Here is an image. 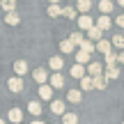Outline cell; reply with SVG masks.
Masks as SVG:
<instances>
[{
    "label": "cell",
    "mask_w": 124,
    "mask_h": 124,
    "mask_svg": "<svg viewBox=\"0 0 124 124\" xmlns=\"http://www.w3.org/2000/svg\"><path fill=\"white\" fill-rule=\"evenodd\" d=\"M76 23H78V30L80 32H90V30H92V28H94V21H92V16H90V14H80V16L78 18H76Z\"/></svg>",
    "instance_id": "cell-1"
},
{
    "label": "cell",
    "mask_w": 124,
    "mask_h": 124,
    "mask_svg": "<svg viewBox=\"0 0 124 124\" xmlns=\"http://www.w3.org/2000/svg\"><path fill=\"white\" fill-rule=\"evenodd\" d=\"M103 69H106V64H101V62H90V64L85 67V71H87L90 78H97V76H101Z\"/></svg>",
    "instance_id": "cell-2"
},
{
    "label": "cell",
    "mask_w": 124,
    "mask_h": 124,
    "mask_svg": "<svg viewBox=\"0 0 124 124\" xmlns=\"http://www.w3.org/2000/svg\"><path fill=\"white\" fill-rule=\"evenodd\" d=\"M32 78H35V80H37L39 85H46L51 76H48V71H46L44 67H39V69H35V71H32Z\"/></svg>",
    "instance_id": "cell-3"
},
{
    "label": "cell",
    "mask_w": 124,
    "mask_h": 124,
    "mask_svg": "<svg viewBox=\"0 0 124 124\" xmlns=\"http://www.w3.org/2000/svg\"><path fill=\"white\" fill-rule=\"evenodd\" d=\"M7 87L12 90L14 94H18V92L23 90V78H18V76H14V78H9V80H7Z\"/></svg>",
    "instance_id": "cell-4"
},
{
    "label": "cell",
    "mask_w": 124,
    "mask_h": 124,
    "mask_svg": "<svg viewBox=\"0 0 124 124\" xmlns=\"http://www.w3.org/2000/svg\"><path fill=\"white\" fill-rule=\"evenodd\" d=\"M7 120L12 124H21L23 122V110H21V108H12V110L7 113Z\"/></svg>",
    "instance_id": "cell-5"
},
{
    "label": "cell",
    "mask_w": 124,
    "mask_h": 124,
    "mask_svg": "<svg viewBox=\"0 0 124 124\" xmlns=\"http://www.w3.org/2000/svg\"><path fill=\"white\" fill-rule=\"evenodd\" d=\"M48 85L53 90H62V87H64V76H62V74H53L48 78Z\"/></svg>",
    "instance_id": "cell-6"
},
{
    "label": "cell",
    "mask_w": 124,
    "mask_h": 124,
    "mask_svg": "<svg viewBox=\"0 0 124 124\" xmlns=\"http://www.w3.org/2000/svg\"><path fill=\"white\" fill-rule=\"evenodd\" d=\"M48 67L53 69V74H60V71H62V67H64V60H62L60 55H53V58L48 60Z\"/></svg>",
    "instance_id": "cell-7"
},
{
    "label": "cell",
    "mask_w": 124,
    "mask_h": 124,
    "mask_svg": "<svg viewBox=\"0 0 124 124\" xmlns=\"http://www.w3.org/2000/svg\"><path fill=\"white\" fill-rule=\"evenodd\" d=\"M94 48H97L101 55H108V53L113 51V44H110L108 39H101V41H97V44H94Z\"/></svg>",
    "instance_id": "cell-8"
},
{
    "label": "cell",
    "mask_w": 124,
    "mask_h": 124,
    "mask_svg": "<svg viewBox=\"0 0 124 124\" xmlns=\"http://www.w3.org/2000/svg\"><path fill=\"white\" fill-rule=\"evenodd\" d=\"M113 9H115L113 0H99V12H101V16H108Z\"/></svg>",
    "instance_id": "cell-9"
},
{
    "label": "cell",
    "mask_w": 124,
    "mask_h": 124,
    "mask_svg": "<svg viewBox=\"0 0 124 124\" xmlns=\"http://www.w3.org/2000/svg\"><path fill=\"white\" fill-rule=\"evenodd\" d=\"M94 25L99 28V30H110V25H113V21H110V16H99L97 21H94Z\"/></svg>",
    "instance_id": "cell-10"
},
{
    "label": "cell",
    "mask_w": 124,
    "mask_h": 124,
    "mask_svg": "<svg viewBox=\"0 0 124 124\" xmlns=\"http://www.w3.org/2000/svg\"><path fill=\"white\" fill-rule=\"evenodd\" d=\"M64 106H67V103L62 101V99H53V101H51V113H55V115H64Z\"/></svg>",
    "instance_id": "cell-11"
},
{
    "label": "cell",
    "mask_w": 124,
    "mask_h": 124,
    "mask_svg": "<svg viewBox=\"0 0 124 124\" xmlns=\"http://www.w3.org/2000/svg\"><path fill=\"white\" fill-rule=\"evenodd\" d=\"M39 97L44 99V101H51V97H53V87H51L48 83H46V85H39Z\"/></svg>",
    "instance_id": "cell-12"
},
{
    "label": "cell",
    "mask_w": 124,
    "mask_h": 124,
    "mask_svg": "<svg viewBox=\"0 0 124 124\" xmlns=\"http://www.w3.org/2000/svg\"><path fill=\"white\" fill-rule=\"evenodd\" d=\"M69 74L74 76V78H78V80H80V78H85V76H87V71H85V67H83V64H74Z\"/></svg>",
    "instance_id": "cell-13"
},
{
    "label": "cell",
    "mask_w": 124,
    "mask_h": 124,
    "mask_svg": "<svg viewBox=\"0 0 124 124\" xmlns=\"http://www.w3.org/2000/svg\"><path fill=\"white\" fill-rule=\"evenodd\" d=\"M80 99H83V92L80 90H69L67 92V101L69 103H80Z\"/></svg>",
    "instance_id": "cell-14"
},
{
    "label": "cell",
    "mask_w": 124,
    "mask_h": 124,
    "mask_svg": "<svg viewBox=\"0 0 124 124\" xmlns=\"http://www.w3.org/2000/svg\"><path fill=\"white\" fill-rule=\"evenodd\" d=\"M14 71H16L18 78H21V76H25V71H28V62H25V60H16V62H14Z\"/></svg>",
    "instance_id": "cell-15"
},
{
    "label": "cell",
    "mask_w": 124,
    "mask_h": 124,
    "mask_svg": "<svg viewBox=\"0 0 124 124\" xmlns=\"http://www.w3.org/2000/svg\"><path fill=\"white\" fill-rule=\"evenodd\" d=\"M92 85H94V90H106L108 87V78L106 76H97V78H92Z\"/></svg>",
    "instance_id": "cell-16"
},
{
    "label": "cell",
    "mask_w": 124,
    "mask_h": 124,
    "mask_svg": "<svg viewBox=\"0 0 124 124\" xmlns=\"http://www.w3.org/2000/svg\"><path fill=\"white\" fill-rule=\"evenodd\" d=\"M90 9H92V0H78V2H76V12L87 14Z\"/></svg>",
    "instance_id": "cell-17"
},
{
    "label": "cell",
    "mask_w": 124,
    "mask_h": 124,
    "mask_svg": "<svg viewBox=\"0 0 124 124\" xmlns=\"http://www.w3.org/2000/svg\"><path fill=\"white\" fill-rule=\"evenodd\" d=\"M103 76H106L108 80H115V78H120V69H117V67H106V69H103Z\"/></svg>",
    "instance_id": "cell-18"
},
{
    "label": "cell",
    "mask_w": 124,
    "mask_h": 124,
    "mask_svg": "<svg viewBox=\"0 0 124 124\" xmlns=\"http://www.w3.org/2000/svg\"><path fill=\"white\" fill-rule=\"evenodd\" d=\"M101 35H103V32H101V30H99V28H97V25H94V28H92V30H90V32H87V39H90V41H92V44H97V41H101Z\"/></svg>",
    "instance_id": "cell-19"
},
{
    "label": "cell",
    "mask_w": 124,
    "mask_h": 124,
    "mask_svg": "<svg viewBox=\"0 0 124 124\" xmlns=\"http://www.w3.org/2000/svg\"><path fill=\"white\" fill-rule=\"evenodd\" d=\"M62 16L69 18V21H74V18H78V14H76V7H71V5H67V7H62Z\"/></svg>",
    "instance_id": "cell-20"
},
{
    "label": "cell",
    "mask_w": 124,
    "mask_h": 124,
    "mask_svg": "<svg viewBox=\"0 0 124 124\" xmlns=\"http://www.w3.org/2000/svg\"><path fill=\"white\" fill-rule=\"evenodd\" d=\"M90 58H92V55L90 53H83V51H76V64H90Z\"/></svg>",
    "instance_id": "cell-21"
},
{
    "label": "cell",
    "mask_w": 124,
    "mask_h": 124,
    "mask_svg": "<svg viewBox=\"0 0 124 124\" xmlns=\"http://www.w3.org/2000/svg\"><path fill=\"white\" fill-rule=\"evenodd\" d=\"M0 7L5 9V14L16 12V0H0Z\"/></svg>",
    "instance_id": "cell-22"
},
{
    "label": "cell",
    "mask_w": 124,
    "mask_h": 124,
    "mask_svg": "<svg viewBox=\"0 0 124 124\" xmlns=\"http://www.w3.org/2000/svg\"><path fill=\"white\" fill-rule=\"evenodd\" d=\"M5 21H7V25H18L21 16H18V12H9V14H5Z\"/></svg>",
    "instance_id": "cell-23"
},
{
    "label": "cell",
    "mask_w": 124,
    "mask_h": 124,
    "mask_svg": "<svg viewBox=\"0 0 124 124\" xmlns=\"http://www.w3.org/2000/svg\"><path fill=\"white\" fill-rule=\"evenodd\" d=\"M69 41H71V44L76 46V48H78V46H80V44H83V41H85V37H83V32H71Z\"/></svg>",
    "instance_id": "cell-24"
},
{
    "label": "cell",
    "mask_w": 124,
    "mask_h": 124,
    "mask_svg": "<svg viewBox=\"0 0 124 124\" xmlns=\"http://www.w3.org/2000/svg\"><path fill=\"white\" fill-rule=\"evenodd\" d=\"M90 90H94V85H92V78H90V76L80 78V92H90Z\"/></svg>",
    "instance_id": "cell-25"
},
{
    "label": "cell",
    "mask_w": 124,
    "mask_h": 124,
    "mask_svg": "<svg viewBox=\"0 0 124 124\" xmlns=\"http://www.w3.org/2000/svg\"><path fill=\"white\" fill-rule=\"evenodd\" d=\"M74 48H76V46L71 44L69 39H64V41H60V51H62V55H67V53H74Z\"/></svg>",
    "instance_id": "cell-26"
},
{
    "label": "cell",
    "mask_w": 124,
    "mask_h": 124,
    "mask_svg": "<svg viewBox=\"0 0 124 124\" xmlns=\"http://www.w3.org/2000/svg\"><path fill=\"white\" fill-rule=\"evenodd\" d=\"M28 113L37 117V115L41 113V103H39V101H30V103H28Z\"/></svg>",
    "instance_id": "cell-27"
},
{
    "label": "cell",
    "mask_w": 124,
    "mask_h": 124,
    "mask_svg": "<svg viewBox=\"0 0 124 124\" xmlns=\"http://www.w3.org/2000/svg\"><path fill=\"white\" fill-rule=\"evenodd\" d=\"M78 51H83V53H90V55H92V53H94V51H97V48H94V44H92V41H90V39H85L83 44L78 46Z\"/></svg>",
    "instance_id": "cell-28"
},
{
    "label": "cell",
    "mask_w": 124,
    "mask_h": 124,
    "mask_svg": "<svg viewBox=\"0 0 124 124\" xmlns=\"http://www.w3.org/2000/svg\"><path fill=\"white\" fill-rule=\"evenodd\" d=\"M62 124H78V115L76 113H64L62 115Z\"/></svg>",
    "instance_id": "cell-29"
},
{
    "label": "cell",
    "mask_w": 124,
    "mask_h": 124,
    "mask_svg": "<svg viewBox=\"0 0 124 124\" xmlns=\"http://www.w3.org/2000/svg\"><path fill=\"white\" fill-rule=\"evenodd\" d=\"M110 44L124 51V35H120V32H115V35H113V39H110Z\"/></svg>",
    "instance_id": "cell-30"
},
{
    "label": "cell",
    "mask_w": 124,
    "mask_h": 124,
    "mask_svg": "<svg viewBox=\"0 0 124 124\" xmlns=\"http://www.w3.org/2000/svg\"><path fill=\"white\" fill-rule=\"evenodd\" d=\"M48 16H51V18L62 16V7H60V5H48Z\"/></svg>",
    "instance_id": "cell-31"
},
{
    "label": "cell",
    "mask_w": 124,
    "mask_h": 124,
    "mask_svg": "<svg viewBox=\"0 0 124 124\" xmlns=\"http://www.w3.org/2000/svg\"><path fill=\"white\" fill-rule=\"evenodd\" d=\"M115 64H117V53L110 51V53L106 55V67H115Z\"/></svg>",
    "instance_id": "cell-32"
},
{
    "label": "cell",
    "mask_w": 124,
    "mask_h": 124,
    "mask_svg": "<svg viewBox=\"0 0 124 124\" xmlns=\"http://www.w3.org/2000/svg\"><path fill=\"white\" fill-rule=\"evenodd\" d=\"M115 25L117 28H124V14H120V16L115 18Z\"/></svg>",
    "instance_id": "cell-33"
},
{
    "label": "cell",
    "mask_w": 124,
    "mask_h": 124,
    "mask_svg": "<svg viewBox=\"0 0 124 124\" xmlns=\"http://www.w3.org/2000/svg\"><path fill=\"white\" fill-rule=\"evenodd\" d=\"M117 62H122V64H124V51H122L120 55H117Z\"/></svg>",
    "instance_id": "cell-34"
},
{
    "label": "cell",
    "mask_w": 124,
    "mask_h": 124,
    "mask_svg": "<svg viewBox=\"0 0 124 124\" xmlns=\"http://www.w3.org/2000/svg\"><path fill=\"white\" fill-rule=\"evenodd\" d=\"M48 5H60V0H48Z\"/></svg>",
    "instance_id": "cell-35"
},
{
    "label": "cell",
    "mask_w": 124,
    "mask_h": 124,
    "mask_svg": "<svg viewBox=\"0 0 124 124\" xmlns=\"http://www.w3.org/2000/svg\"><path fill=\"white\" fill-rule=\"evenodd\" d=\"M30 124H46V122H39V120H35V122H30Z\"/></svg>",
    "instance_id": "cell-36"
},
{
    "label": "cell",
    "mask_w": 124,
    "mask_h": 124,
    "mask_svg": "<svg viewBox=\"0 0 124 124\" xmlns=\"http://www.w3.org/2000/svg\"><path fill=\"white\" fill-rule=\"evenodd\" d=\"M117 5H120V7H124V0H117Z\"/></svg>",
    "instance_id": "cell-37"
},
{
    "label": "cell",
    "mask_w": 124,
    "mask_h": 124,
    "mask_svg": "<svg viewBox=\"0 0 124 124\" xmlns=\"http://www.w3.org/2000/svg\"><path fill=\"white\" fill-rule=\"evenodd\" d=\"M0 124H7V120H0Z\"/></svg>",
    "instance_id": "cell-38"
}]
</instances>
